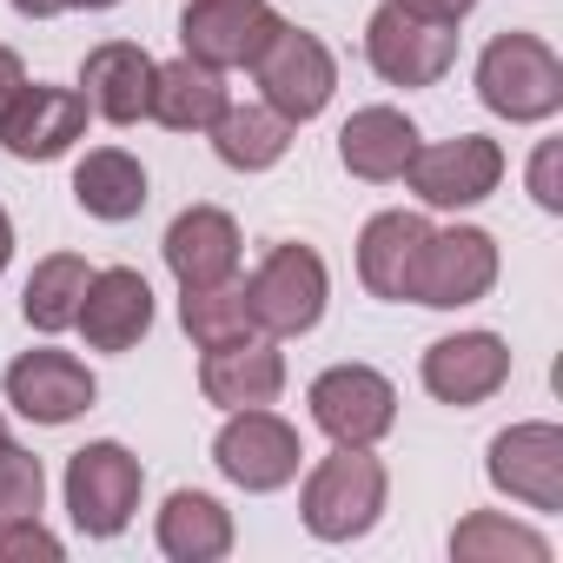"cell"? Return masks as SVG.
<instances>
[{
	"label": "cell",
	"mask_w": 563,
	"mask_h": 563,
	"mask_svg": "<svg viewBox=\"0 0 563 563\" xmlns=\"http://www.w3.org/2000/svg\"><path fill=\"white\" fill-rule=\"evenodd\" d=\"M87 278H93V272H87V258H74V252L41 258V265H34V278H27V299H21L27 325H34V332H67V325L80 319Z\"/></svg>",
	"instance_id": "27"
},
{
	"label": "cell",
	"mask_w": 563,
	"mask_h": 563,
	"mask_svg": "<svg viewBox=\"0 0 563 563\" xmlns=\"http://www.w3.org/2000/svg\"><path fill=\"white\" fill-rule=\"evenodd\" d=\"M166 272L179 278V292H192V286H219V278H232L239 272V225H232V212H219V206H186L173 225H166Z\"/></svg>",
	"instance_id": "17"
},
{
	"label": "cell",
	"mask_w": 563,
	"mask_h": 563,
	"mask_svg": "<svg viewBox=\"0 0 563 563\" xmlns=\"http://www.w3.org/2000/svg\"><path fill=\"white\" fill-rule=\"evenodd\" d=\"M299 510H306V530L325 537V543L365 537L385 510V464L372 457V444H339L332 457H319L312 477H306Z\"/></svg>",
	"instance_id": "2"
},
{
	"label": "cell",
	"mask_w": 563,
	"mask_h": 563,
	"mask_svg": "<svg viewBox=\"0 0 563 563\" xmlns=\"http://www.w3.org/2000/svg\"><path fill=\"white\" fill-rule=\"evenodd\" d=\"M14 14H27V21H47V14H60V0H8Z\"/></svg>",
	"instance_id": "34"
},
{
	"label": "cell",
	"mask_w": 563,
	"mask_h": 563,
	"mask_svg": "<svg viewBox=\"0 0 563 563\" xmlns=\"http://www.w3.org/2000/svg\"><path fill=\"white\" fill-rule=\"evenodd\" d=\"M93 352H133L146 332H153V286L133 272V265H107L87 278V299H80V319Z\"/></svg>",
	"instance_id": "16"
},
{
	"label": "cell",
	"mask_w": 563,
	"mask_h": 563,
	"mask_svg": "<svg viewBox=\"0 0 563 563\" xmlns=\"http://www.w3.org/2000/svg\"><path fill=\"white\" fill-rule=\"evenodd\" d=\"M93 398H100V385L74 352L41 345V352H21L8 365V405L21 418H34V424H74Z\"/></svg>",
	"instance_id": "13"
},
{
	"label": "cell",
	"mask_w": 563,
	"mask_h": 563,
	"mask_svg": "<svg viewBox=\"0 0 563 563\" xmlns=\"http://www.w3.org/2000/svg\"><path fill=\"white\" fill-rule=\"evenodd\" d=\"M21 87H27V67H21V54H14V47H0V113H8V107L21 100Z\"/></svg>",
	"instance_id": "32"
},
{
	"label": "cell",
	"mask_w": 563,
	"mask_h": 563,
	"mask_svg": "<svg viewBox=\"0 0 563 563\" xmlns=\"http://www.w3.org/2000/svg\"><path fill=\"white\" fill-rule=\"evenodd\" d=\"M21 556H41V563H54V556H60V537H54V530H41V517L0 523V563H21Z\"/></svg>",
	"instance_id": "30"
},
{
	"label": "cell",
	"mask_w": 563,
	"mask_h": 563,
	"mask_svg": "<svg viewBox=\"0 0 563 563\" xmlns=\"http://www.w3.org/2000/svg\"><path fill=\"white\" fill-rule=\"evenodd\" d=\"M490 286H497V239H490V232H477V225H451V232H431V239H424L418 286H411L418 306H431V312H457V306H477Z\"/></svg>",
	"instance_id": "10"
},
{
	"label": "cell",
	"mask_w": 563,
	"mask_h": 563,
	"mask_svg": "<svg viewBox=\"0 0 563 563\" xmlns=\"http://www.w3.org/2000/svg\"><path fill=\"white\" fill-rule=\"evenodd\" d=\"M41 497H47V471H41V457L21 451V444H0V523L41 517Z\"/></svg>",
	"instance_id": "29"
},
{
	"label": "cell",
	"mask_w": 563,
	"mask_h": 563,
	"mask_svg": "<svg viewBox=\"0 0 563 563\" xmlns=\"http://www.w3.org/2000/svg\"><path fill=\"white\" fill-rule=\"evenodd\" d=\"M451 556L457 563H550V543L537 537V530H523V523H510V517H497V510H477V517H464L457 530H451Z\"/></svg>",
	"instance_id": "28"
},
{
	"label": "cell",
	"mask_w": 563,
	"mask_h": 563,
	"mask_svg": "<svg viewBox=\"0 0 563 563\" xmlns=\"http://www.w3.org/2000/svg\"><path fill=\"white\" fill-rule=\"evenodd\" d=\"M299 457H306L299 431L278 418V411H265V405L232 411L225 431L212 438V464H219L239 490H278V484H292V477H299Z\"/></svg>",
	"instance_id": "7"
},
{
	"label": "cell",
	"mask_w": 563,
	"mask_h": 563,
	"mask_svg": "<svg viewBox=\"0 0 563 563\" xmlns=\"http://www.w3.org/2000/svg\"><path fill=\"white\" fill-rule=\"evenodd\" d=\"M199 391H206V405H219V411L272 405L278 391H286V352L265 345V339L219 345V352H206V365H199Z\"/></svg>",
	"instance_id": "19"
},
{
	"label": "cell",
	"mask_w": 563,
	"mask_h": 563,
	"mask_svg": "<svg viewBox=\"0 0 563 563\" xmlns=\"http://www.w3.org/2000/svg\"><path fill=\"white\" fill-rule=\"evenodd\" d=\"M365 60L378 80L391 87H438L457 60V34L418 8H405V0H385V8L365 21Z\"/></svg>",
	"instance_id": "4"
},
{
	"label": "cell",
	"mask_w": 563,
	"mask_h": 563,
	"mask_svg": "<svg viewBox=\"0 0 563 563\" xmlns=\"http://www.w3.org/2000/svg\"><path fill=\"white\" fill-rule=\"evenodd\" d=\"M179 325H186V339H192L199 352H219V345H239V339L258 332V325H252V299H245L239 278L192 286V292L179 299Z\"/></svg>",
	"instance_id": "26"
},
{
	"label": "cell",
	"mask_w": 563,
	"mask_h": 563,
	"mask_svg": "<svg viewBox=\"0 0 563 563\" xmlns=\"http://www.w3.org/2000/svg\"><path fill=\"white\" fill-rule=\"evenodd\" d=\"M87 93L74 87H21V100L0 113V146L14 159H60L80 133H87Z\"/></svg>",
	"instance_id": "14"
},
{
	"label": "cell",
	"mask_w": 563,
	"mask_h": 563,
	"mask_svg": "<svg viewBox=\"0 0 563 563\" xmlns=\"http://www.w3.org/2000/svg\"><path fill=\"white\" fill-rule=\"evenodd\" d=\"M159 550L173 563H219L232 550V510L206 490H173L159 510Z\"/></svg>",
	"instance_id": "23"
},
{
	"label": "cell",
	"mask_w": 563,
	"mask_h": 563,
	"mask_svg": "<svg viewBox=\"0 0 563 563\" xmlns=\"http://www.w3.org/2000/svg\"><path fill=\"white\" fill-rule=\"evenodd\" d=\"M411 153H418V126L398 107H358L339 133V159H345L352 179H378V186L405 179Z\"/></svg>",
	"instance_id": "21"
},
{
	"label": "cell",
	"mask_w": 563,
	"mask_h": 563,
	"mask_svg": "<svg viewBox=\"0 0 563 563\" xmlns=\"http://www.w3.org/2000/svg\"><path fill=\"white\" fill-rule=\"evenodd\" d=\"M166 133H206L219 113H225V80L212 74V67H199V60H166L159 74H153V107H146Z\"/></svg>",
	"instance_id": "22"
},
{
	"label": "cell",
	"mask_w": 563,
	"mask_h": 563,
	"mask_svg": "<svg viewBox=\"0 0 563 563\" xmlns=\"http://www.w3.org/2000/svg\"><path fill=\"white\" fill-rule=\"evenodd\" d=\"M477 100L510 126H537L563 107V60L537 34H497L477 54Z\"/></svg>",
	"instance_id": "1"
},
{
	"label": "cell",
	"mask_w": 563,
	"mask_h": 563,
	"mask_svg": "<svg viewBox=\"0 0 563 563\" xmlns=\"http://www.w3.org/2000/svg\"><path fill=\"white\" fill-rule=\"evenodd\" d=\"M252 74H258V87H265V107L286 120V126L319 120L325 100H332V87H339L332 47H325L319 34H306V27H292V21L265 41V54L252 60Z\"/></svg>",
	"instance_id": "5"
},
{
	"label": "cell",
	"mask_w": 563,
	"mask_h": 563,
	"mask_svg": "<svg viewBox=\"0 0 563 563\" xmlns=\"http://www.w3.org/2000/svg\"><path fill=\"white\" fill-rule=\"evenodd\" d=\"M206 133H212V153L232 173H265V166L286 159V146H292V126L278 120L272 107H225Z\"/></svg>",
	"instance_id": "25"
},
{
	"label": "cell",
	"mask_w": 563,
	"mask_h": 563,
	"mask_svg": "<svg viewBox=\"0 0 563 563\" xmlns=\"http://www.w3.org/2000/svg\"><path fill=\"white\" fill-rule=\"evenodd\" d=\"M405 179H411V192L424 206H477L504 179V146L484 140V133H457V140L418 146L411 166H405Z\"/></svg>",
	"instance_id": "11"
},
{
	"label": "cell",
	"mask_w": 563,
	"mask_h": 563,
	"mask_svg": "<svg viewBox=\"0 0 563 563\" xmlns=\"http://www.w3.org/2000/svg\"><path fill=\"white\" fill-rule=\"evenodd\" d=\"M153 54L146 47H133V41H100L93 54H87V67H80V87H87V107L107 120V126H133V120H146V107H153Z\"/></svg>",
	"instance_id": "18"
},
{
	"label": "cell",
	"mask_w": 563,
	"mask_h": 563,
	"mask_svg": "<svg viewBox=\"0 0 563 563\" xmlns=\"http://www.w3.org/2000/svg\"><path fill=\"white\" fill-rule=\"evenodd\" d=\"M74 199H80L93 219H107V225L140 219V206H146V166H140L133 153H120V146H100V153L80 159Z\"/></svg>",
	"instance_id": "24"
},
{
	"label": "cell",
	"mask_w": 563,
	"mask_h": 563,
	"mask_svg": "<svg viewBox=\"0 0 563 563\" xmlns=\"http://www.w3.org/2000/svg\"><path fill=\"white\" fill-rule=\"evenodd\" d=\"M490 484L530 510H563V431L556 424H510L490 438Z\"/></svg>",
	"instance_id": "12"
},
{
	"label": "cell",
	"mask_w": 563,
	"mask_h": 563,
	"mask_svg": "<svg viewBox=\"0 0 563 563\" xmlns=\"http://www.w3.org/2000/svg\"><path fill=\"white\" fill-rule=\"evenodd\" d=\"M510 378V345L497 332H457L424 352V391L438 405H484Z\"/></svg>",
	"instance_id": "15"
},
{
	"label": "cell",
	"mask_w": 563,
	"mask_h": 563,
	"mask_svg": "<svg viewBox=\"0 0 563 563\" xmlns=\"http://www.w3.org/2000/svg\"><path fill=\"white\" fill-rule=\"evenodd\" d=\"M60 8H87V14H107V8H120V0H60Z\"/></svg>",
	"instance_id": "36"
},
{
	"label": "cell",
	"mask_w": 563,
	"mask_h": 563,
	"mask_svg": "<svg viewBox=\"0 0 563 563\" xmlns=\"http://www.w3.org/2000/svg\"><path fill=\"white\" fill-rule=\"evenodd\" d=\"M8 258H14V219L0 212V272H8Z\"/></svg>",
	"instance_id": "35"
},
{
	"label": "cell",
	"mask_w": 563,
	"mask_h": 563,
	"mask_svg": "<svg viewBox=\"0 0 563 563\" xmlns=\"http://www.w3.org/2000/svg\"><path fill=\"white\" fill-rule=\"evenodd\" d=\"M556 166H563V146H556V140H543V146H537V159H530V192H537V206H543V212H563Z\"/></svg>",
	"instance_id": "31"
},
{
	"label": "cell",
	"mask_w": 563,
	"mask_h": 563,
	"mask_svg": "<svg viewBox=\"0 0 563 563\" xmlns=\"http://www.w3.org/2000/svg\"><path fill=\"white\" fill-rule=\"evenodd\" d=\"M245 299H252V325L272 332V339H299L325 319V299H332V272L312 245H272L258 258V272L245 278Z\"/></svg>",
	"instance_id": "3"
},
{
	"label": "cell",
	"mask_w": 563,
	"mask_h": 563,
	"mask_svg": "<svg viewBox=\"0 0 563 563\" xmlns=\"http://www.w3.org/2000/svg\"><path fill=\"white\" fill-rule=\"evenodd\" d=\"M306 405H312V424L332 444H378L398 424V391L372 365H332V372H319L312 391H306Z\"/></svg>",
	"instance_id": "9"
},
{
	"label": "cell",
	"mask_w": 563,
	"mask_h": 563,
	"mask_svg": "<svg viewBox=\"0 0 563 563\" xmlns=\"http://www.w3.org/2000/svg\"><path fill=\"white\" fill-rule=\"evenodd\" d=\"M424 239H431V225L418 212H378L358 232V278H365L372 299H411Z\"/></svg>",
	"instance_id": "20"
},
{
	"label": "cell",
	"mask_w": 563,
	"mask_h": 563,
	"mask_svg": "<svg viewBox=\"0 0 563 563\" xmlns=\"http://www.w3.org/2000/svg\"><path fill=\"white\" fill-rule=\"evenodd\" d=\"M405 8H418V14H431V21H444V27H457L477 0H405Z\"/></svg>",
	"instance_id": "33"
},
{
	"label": "cell",
	"mask_w": 563,
	"mask_h": 563,
	"mask_svg": "<svg viewBox=\"0 0 563 563\" xmlns=\"http://www.w3.org/2000/svg\"><path fill=\"white\" fill-rule=\"evenodd\" d=\"M140 490H146V471L113 438L67 457V510H74V523L87 537H120L133 523V510H140Z\"/></svg>",
	"instance_id": "6"
},
{
	"label": "cell",
	"mask_w": 563,
	"mask_h": 563,
	"mask_svg": "<svg viewBox=\"0 0 563 563\" xmlns=\"http://www.w3.org/2000/svg\"><path fill=\"white\" fill-rule=\"evenodd\" d=\"M278 27H286V21H278L272 0H186V14H179L186 60H199L212 74L252 67Z\"/></svg>",
	"instance_id": "8"
}]
</instances>
